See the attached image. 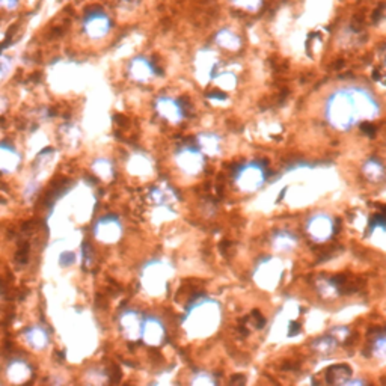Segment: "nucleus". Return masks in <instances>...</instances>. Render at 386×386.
<instances>
[{"mask_svg":"<svg viewBox=\"0 0 386 386\" xmlns=\"http://www.w3.org/2000/svg\"><path fill=\"white\" fill-rule=\"evenodd\" d=\"M240 6H245L248 9H257L261 0H235Z\"/></svg>","mask_w":386,"mask_h":386,"instance_id":"nucleus-2","label":"nucleus"},{"mask_svg":"<svg viewBox=\"0 0 386 386\" xmlns=\"http://www.w3.org/2000/svg\"><path fill=\"white\" fill-rule=\"evenodd\" d=\"M91 28H96L98 29V35H104V33L109 31V20L101 12H95L92 15H88L86 29H91Z\"/></svg>","mask_w":386,"mask_h":386,"instance_id":"nucleus-1","label":"nucleus"}]
</instances>
